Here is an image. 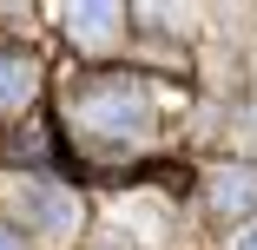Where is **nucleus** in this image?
<instances>
[{
	"instance_id": "1",
	"label": "nucleus",
	"mask_w": 257,
	"mask_h": 250,
	"mask_svg": "<svg viewBox=\"0 0 257 250\" xmlns=\"http://www.w3.org/2000/svg\"><path fill=\"white\" fill-rule=\"evenodd\" d=\"M79 119H86L92 132H106V138H145V125H152V92H145L139 79H106V86H86Z\"/></svg>"
},
{
	"instance_id": "2",
	"label": "nucleus",
	"mask_w": 257,
	"mask_h": 250,
	"mask_svg": "<svg viewBox=\"0 0 257 250\" xmlns=\"http://www.w3.org/2000/svg\"><path fill=\"white\" fill-rule=\"evenodd\" d=\"M20 217L40 230V237H73L79 211H73V197L60 184H20Z\"/></svg>"
},
{
	"instance_id": "3",
	"label": "nucleus",
	"mask_w": 257,
	"mask_h": 250,
	"mask_svg": "<svg viewBox=\"0 0 257 250\" xmlns=\"http://www.w3.org/2000/svg\"><path fill=\"white\" fill-rule=\"evenodd\" d=\"M119 7H112V0H99V7H66V33L86 46V53H106V46L119 40Z\"/></svg>"
},
{
	"instance_id": "4",
	"label": "nucleus",
	"mask_w": 257,
	"mask_h": 250,
	"mask_svg": "<svg viewBox=\"0 0 257 250\" xmlns=\"http://www.w3.org/2000/svg\"><path fill=\"white\" fill-rule=\"evenodd\" d=\"M211 204L218 211H250L257 204V165H218L211 171Z\"/></svg>"
},
{
	"instance_id": "5",
	"label": "nucleus",
	"mask_w": 257,
	"mask_h": 250,
	"mask_svg": "<svg viewBox=\"0 0 257 250\" xmlns=\"http://www.w3.org/2000/svg\"><path fill=\"white\" fill-rule=\"evenodd\" d=\"M27 92H33V66L0 53V112H20V106H27Z\"/></svg>"
},
{
	"instance_id": "6",
	"label": "nucleus",
	"mask_w": 257,
	"mask_h": 250,
	"mask_svg": "<svg viewBox=\"0 0 257 250\" xmlns=\"http://www.w3.org/2000/svg\"><path fill=\"white\" fill-rule=\"evenodd\" d=\"M237 250H257V224H250V230H244V237H237Z\"/></svg>"
},
{
	"instance_id": "7",
	"label": "nucleus",
	"mask_w": 257,
	"mask_h": 250,
	"mask_svg": "<svg viewBox=\"0 0 257 250\" xmlns=\"http://www.w3.org/2000/svg\"><path fill=\"white\" fill-rule=\"evenodd\" d=\"M0 250H20V243H14V230H0Z\"/></svg>"
}]
</instances>
